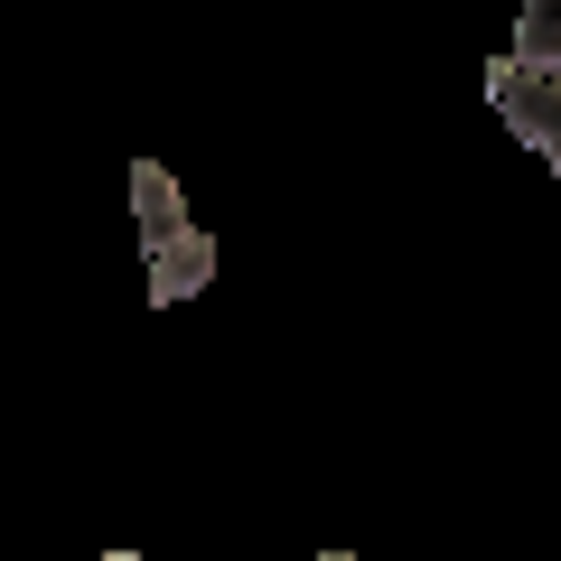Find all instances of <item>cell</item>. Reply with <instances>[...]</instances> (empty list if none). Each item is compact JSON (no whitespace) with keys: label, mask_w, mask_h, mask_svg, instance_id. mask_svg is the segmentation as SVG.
<instances>
[{"label":"cell","mask_w":561,"mask_h":561,"mask_svg":"<svg viewBox=\"0 0 561 561\" xmlns=\"http://www.w3.org/2000/svg\"><path fill=\"white\" fill-rule=\"evenodd\" d=\"M206 280H216V234H197V225H179V234L150 243V300H197Z\"/></svg>","instance_id":"7a4b0ae2"},{"label":"cell","mask_w":561,"mask_h":561,"mask_svg":"<svg viewBox=\"0 0 561 561\" xmlns=\"http://www.w3.org/2000/svg\"><path fill=\"white\" fill-rule=\"evenodd\" d=\"M486 103L505 113V131H515L524 150H542V160L561 169V76H534L524 57H496L486 66Z\"/></svg>","instance_id":"6da1fadb"},{"label":"cell","mask_w":561,"mask_h":561,"mask_svg":"<svg viewBox=\"0 0 561 561\" xmlns=\"http://www.w3.org/2000/svg\"><path fill=\"white\" fill-rule=\"evenodd\" d=\"M515 57L534 66V76H561V0H534L515 20Z\"/></svg>","instance_id":"3957f363"},{"label":"cell","mask_w":561,"mask_h":561,"mask_svg":"<svg viewBox=\"0 0 561 561\" xmlns=\"http://www.w3.org/2000/svg\"><path fill=\"white\" fill-rule=\"evenodd\" d=\"M103 561H140V552H103ZM328 561H346V552H328Z\"/></svg>","instance_id":"277c9868"}]
</instances>
